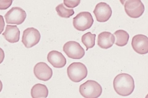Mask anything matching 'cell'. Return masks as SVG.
Returning <instances> with one entry per match:
<instances>
[{
    "instance_id": "obj_8",
    "label": "cell",
    "mask_w": 148,
    "mask_h": 98,
    "mask_svg": "<svg viewBox=\"0 0 148 98\" xmlns=\"http://www.w3.org/2000/svg\"><path fill=\"white\" fill-rule=\"evenodd\" d=\"M26 14L19 8H14L5 16L7 24L20 25L24 22L26 18Z\"/></svg>"
},
{
    "instance_id": "obj_23",
    "label": "cell",
    "mask_w": 148,
    "mask_h": 98,
    "mask_svg": "<svg viewBox=\"0 0 148 98\" xmlns=\"http://www.w3.org/2000/svg\"><path fill=\"white\" fill-rule=\"evenodd\" d=\"M127 1V0H120V2H121L123 5L125 2Z\"/></svg>"
},
{
    "instance_id": "obj_3",
    "label": "cell",
    "mask_w": 148,
    "mask_h": 98,
    "mask_svg": "<svg viewBox=\"0 0 148 98\" xmlns=\"http://www.w3.org/2000/svg\"><path fill=\"white\" fill-rule=\"evenodd\" d=\"M67 72L69 78L72 81L78 82L87 77L88 71L84 64L80 62H74L69 65Z\"/></svg>"
},
{
    "instance_id": "obj_17",
    "label": "cell",
    "mask_w": 148,
    "mask_h": 98,
    "mask_svg": "<svg viewBox=\"0 0 148 98\" xmlns=\"http://www.w3.org/2000/svg\"><path fill=\"white\" fill-rule=\"evenodd\" d=\"M96 36L95 34H92L90 32H88L82 36V41L86 48V51L95 46Z\"/></svg>"
},
{
    "instance_id": "obj_21",
    "label": "cell",
    "mask_w": 148,
    "mask_h": 98,
    "mask_svg": "<svg viewBox=\"0 0 148 98\" xmlns=\"http://www.w3.org/2000/svg\"><path fill=\"white\" fill-rule=\"evenodd\" d=\"M4 57L5 54L4 51L0 48V64L3 62Z\"/></svg>"
},
{
    "instance_id": "obj_12",
    "label": "cell",
    "mask_w": 148,
    "mask_h": 98,
    "mask_svg": "<svg viewBox=\"0 0 148 98\" xmlns=\"http://www.w3.org/2000/svg\"><path fill=\"white\" fill-rule=\"evenodd\" d=\"M49 62L55 68H61L66 64V59L62 54L57 51H51L48 54Z\"/></svg>"
},
{
    "instance_id": "obj_16",
    "label": "cell",
    "mask_w": 148,
    "mask_h": 98,
    "mask_svg": "<svg viewBox=\"0 0 148 98\" xmlns=\"http://www.w3.org/2000/svg\"><path fill=\"white\" fill-rule=\"evenodd\" d=\"M114 35L115 38V45L123 47L127 44L129 35L126 31L123 30H118L114 32Z\"/></svg>"
},
{
    "instance_id": "obj_2",
    "label": "cell",
    "mask_w": 148,
    "mask_h": 98,
    "mask_svg": "<svg viewBox=\"0 0 148 98\" xmlns=\"http://www.w3.org/2000/svg\"><path fill=\"white\" fill-rule=\"evenodd\" d=\"M79 92L81 95L85 98H96L101 95L102 88L98 82L88 80L80 85Z\"/></svg>"
},
{
    "instance_id": "obj_10",
    "label": "cell",
    "mask_w": 148,
    "mask_h": 98,
    "mask_svg": "<svg viewBox=\"0 0 148 98\" xmlns=\"http://www.w3.org/2000/svg\"><path fill=\"white\" fill-rule=\"evenodd\" d=\"M132 48L137 53L141 55L148 52V39L147 37L142 34L134 36L132 39Z\"/></svg>"
},
{
    "instance_id": "obj_18",
    "label": "cell",
    "mask_w": 148,
    "mask_h": 98,
    "mask_svg": "<svg viewBox=\"0 0 148 98\" xmlns=\"http://www.w3.org/2000/svg\"><path fill=\"white\" fill-rule=\"evenodd\" d=\"M56 10L58 14L62 18H68L75 14L73 9L67 8L64 6L63 3L59 5L56 8Z\"/></svg>"
},
{
    "instance_id": "obj_19",
    "label": "cell",
    "mask_w": 148,
    "mask_h": 98,
    "mask_svg": "<svg viewBox=\"0 0 148 98\" xmlns=\"http://www.w3.org/2000/svg\"><path fill=\"white\" fill-rule=\"evenodd\" d=\"M81 2V0H64V3L66 7L74 8L77 7Z\"/></svg>"
},
{
    "instance_id": "obj_7",
    "label": "cell",
    "mask_w": 148,
    "mask_h": 98,
    "mask_svg": "<svg viewBox=\"0 0 148 98\" xmlns=\"http://www.w3.org/2000/svg\"><path fill=\"white\" fill-rule=\"evenodd\" d=\"M40 38V32L38 30L33 27L29 28L23 32L22 41L26 48H29L38 44Z\"/></svg>"
},
{
    "instance_id": "obj_11",
    "label": "cell",
    "mask_w": 148,
    "mask_h": 98,
    "mask_svg": "<svg viewBox=\"0 0 148 98\" xmlns=\"http://www.w3.org/2000/svg\"><path fill=\"white\" fill-rule=\"evenodd\" d=\"M34 73L37 78L44 81L49 80L53 74L52 69L47 64L43 62L36 64L34 68Z\"/></svg>"
},
{
    "instance_id": "obj_1",
    "label": "cell",
    "mask_w": 148,
    "mask_h": 98,
    "mask_svg": "<svg viewBox=\"0 0 148 98\" xmlns=\"http://www.w3.org/2000/svg\"><path fill=\"white\" fill-rule=\"evenodd\" d=\"M113 85L115 92L123 96L131 95L135 87L133 77L126 73L120 74L116 76L114 79Z\"/></svg>"
},
{
    "instance_id": "obj_22",
    "label": "cell",
    "mask_w": 148,
    "mask_h": 98,
    "mask_svg": "<svg viewBox=\"0 0 148 98\" xmlns=\"http://www.w3.org/2000/svg\"><path fill=\"white\" fill-rule=\"evenodd\" d=\"M3 88V84L2 82L0 80V92H1L2 89Z\"/></svg>"
},
{
    "instance_id": "obj_13",
    "label": "cell",
    "mask_w": 148,
    "mask_h": 98,
    "mask_svg": "<svg viewBox=\"0 0 148 98\" xmlns=\"http://www.w3.org/2000/svg\"><path fill=\"white\" fill-rule=\"evenodd\" d=\"M115 40L114 36L110 32H103L98 35V45L102 49H107L113 45Z\"/></svg>"
},
{
    "instance_id": "obj_6",
    "label": "cell",
    "mask_w": 148,
    "mask_h": 98,
    "mask_svg": "<svg viewBox=\"0 0 148 98\" xmlns=\"http://www.w3.org/2000/svg\"><path fill=\"white\" fill-rule=\"evenodd\" d=\"M64 52L68 57L73 59H80L85 54V51L80 44L75 41H69L63 46Z\"/></svg>"
},
{
    "instance_id": "obj_14",
    "label": "cell",
    "mask_w": 148,
    "mask_h": 98,
    "mask_svg": "<svg viewBox=\"0 0 148 98\" xmlns=\"http://www.w3.org/2000/svg\"><path fill=\"white\" fill-rule=\"evenodd\" d=\"M20 31L16 26L7 25L2 35L9 43H17L20 39Z\"/></svg>"
},
{
    "instance_id": "obj_15",
    "label": "cell",
    "mask_w": 148,
    "mask_h": 98,
    "mask_svg": "<svg viewBox=\"0 0 148 98\" xmlns=\"http://www.w3.org/2000/svg\"><path fill=\"white\" fill-rule=\"evenodd\" d=\"M47 87L41 84H37L32 87L31 91L32 97L33 98H46L48 95Z\"/></svg>"
},
{
    "instance_id": "obj_20",
    "label": "cell",
    "mask_w": 148,
    "mask_h": 98,
    "mask_svg": "<svg viewBox=\"0 0 148 98\" xmlns=\"http://www.w3.org/2000/svg\"><path fill=\"white\" fill-rule=\"evenodd\" d=\"M5 23L3 17L0 16V34H1L3 31Z\"/></svg>"
},
{
    "instance_id": "obj_9",
    "label": "cell",
    "mask_w": 148,
    "mask_h": 98,
    "mask_svg": "<svg viewBox=\"0 0 148 98\" xmlns=\"http://www.w3.org/2000/svg\"><path fill=\"white\" fill-rule=\"evenodd\" d=\"M93 13L97 21L103 22L109 20L112 16V11L107 3L101 2L97 5Z\"/></svg>"
},
{
    "instance_id": "obj_4",
    "label": "cell",
    "mask_w": 148,
    "mask_h": 98,
    "mask_svg": "<svg viewBox=\"0 0 148 98\" xmlns=\"http://www.w3.org/2000/svg\"><path fill=\"white\" fill-rule=\"evenodd\" d=\"M94 20L90 13L82 12L73 18V25L78 30L84 31L89 29L93 24Z\"/></svg>"
},
{
    "instance_id": "obj_5",
    "label": "cell",
    "mask_w": 148,
    "mask_h": 98,
    "mask_svg": "<svg viewBox=\"0 0 148 98\" xmlns=\"http://www.w3.org/2000/svg\"><path fill=\"white\" fill-rule=\"evenodd\" d=\"M124 5L127 15L133 18L140 17L145 10L144 5L141 0H127Z\"/></svg>"
}]
</instances>
